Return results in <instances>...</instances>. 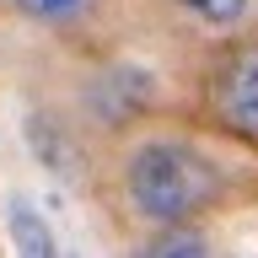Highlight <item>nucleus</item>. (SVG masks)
I'll list each match as a JSON object with an SVG mask.
<instances>
[{"label":"nucleus","instance_id":"nucleus-1","mask_svg":"<svg viewBox=\"0 0 258 258\" xmlns=\"http://www.w3.org/2000/svg\"><path fill=\"white\" fill-rule=\"evenodd\" d=\"M124 194L140 221L167 226V221H194L199 210H210L221 194V177L199 151L177 140H151L124 161Z\"/></svg>","mask_w":258,"mask_h":258},{"label":"nucleus","instance_id":"nucleus-2","mask_svg":"<svg viewBox=\"0 0 258 258\" xmlns=\"http://www.w3.org/2000/svg\"><path fill=\"white\" fill-rule=\"evenodd\" d=\"M205 108H210V118L221 129H231V135L258 145V32L231 38V43L210 59Z\"/></svg>","mask_w":258,"mask_h":258},{"label":"nucleus","instance_id":"nucleus-3","mask_svg":"<svg viewBox=\"0 0 258 258\" xmlns=\"http://www.w3.org/2000/svg\"><path fill=\"white\" fill-rule=\"evenodd\" d=\"M6 221H11V242L22 247V253H32V258H38V253H43V258L54 253V231L43 226V215H38V210H32L27 199H11Z\"/></svg>","mask_w":258,"mask_h":258},{"label":"nucleus","instance_id":"nucleus-4","mask_svg":"<svg viewBox=\"0 0 258 258\" xmlns=\"http://www.w3.org/2000/svg\"><path fill=\"white\" fill-rule=\"evenodd\" d=\"M140 253H151V258H199V253H210V242L188 221H167V226H156V237L145 242Z\"/></svg>","mask_w":258,"mask_h":258},{"label":"nucleus","instance_id":"nucleus-5","mask_svg":"<svg viewBox=\"0 0 258 258\" xmlns=\"http://www.w3.org/2000/svg\"><path fill=\"white\" fill-rule=\"evenodd\" d=\"M27 22H43V27H64V22H81L92 11V0H11Z\"/></svg>","mask_w":258,"mask_h":258},{"label":"nucleus","instance_id":"nucleus-6","mask_svg":"<svg viewBox=\"0 0 258 258\" xmlns=\"http://www.w3.org/2000/svg\"><path fill=\"white\" fill-rule=\"evenodd\" d=\"M188 16H199V22H210V27H231L242 11H247V0H177Z\"/></svg>","mask_w":258,"mask_h":258}]
</instances>
